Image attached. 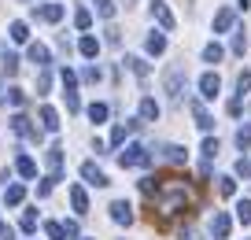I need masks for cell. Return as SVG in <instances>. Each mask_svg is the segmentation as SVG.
Segmentation results:
<instances>
[{
    "mask_svg": "<svg viewBox=\"0 0 251 240\" xmlns=\"http://www.w3.org/2000/svg\"><path fill=\"white\" fill-rule=\"evenodd\" d=\"M141 192L148 196L151 214H159V222H163V218H174V214L192 211V207H196V200H200L196 185H192L188 178H144L141 181Z\"/></svg>",
    "mask_w": 251,
    "mask_h": 240,
    "instance_id": "obj_1",
    "label": "cell"
},
{
    "mask_svg": "<svg viewBox=\"0 0 251 240\" xmlns=\"http://www.w3.org/2000/svg\"><path fill=\"white\" fill-rule=\"evenodd\" d=\"M118 163H122L126 170H133V166H148L151 155H148V148H144V144H129L122 155H118Z\"/></svg>",
    "mask_w": 251,
    "mask_h": 240,
    "instance_id": "obj_2",
    "label": "cell"
},
{
    "mask_svg": "<svg viewBox=\"0 0 251 240\" xmlns=\"http://www.w3.org/2000/svg\"><path fill=\"white\" fill-rule=\"evenodd\" d=\"M163 85H166V96H170V100H181V93H185V70L170 67L166 78H163Z\"/></svg>",
    "mask_w": 251,
    "mask_h": 240,
    "instance_id": "obj_3",
    "label": "cell"
},
{
    "mask_svg": "<svg viewBox=\"0 0 251 240\" xmlns=\"http://www.w3.org/2000/svg\"><path fill=\"white\" fill-rule=\"evenodd\" d=\"M81 178H85L89 185H96V188H103V185H107V174H103L100 166L93 163V159H85V163H81Z\"/></svg>",
    "mask_w": 251,
    "mask_h": 240,
    "instance_id": "obj_4",
    "label": "cell"
},
{
    "mask_svg": "<svg viewBox=\"0 0 251 240\" xmlns=\"http://www.w3.org/2000/svg\"><path fill=\"white\" fill-rule=\"evenodd\" d=\"M211 233H214V240H229V233H233V218L229 214H214V222H211Z\"/></svg>",
    "mask_w": 251,
    "mask_h": 240,
    "instance_id": "obj_5",
    "label": "cell"
},
{
    "mask_svg": "<svg viewBox=\"0 0 251 240\" xmlns=\"http://www.w3.org/2000/svg\"><path fill=\"white\" fill-rule=\"evenodd\" d=\"M151 15L159 19V26H163V30H174V23H177V19H174V11L166 8L163 0H151Z\"/></svg>",
    "mask_w": 251,
    "mask_h": 240,
    "instance_id": "obj_6",
    "label": "cell"
},
{
    "mask_svg": "<svg viewBox=\"0 0 251 240\" xmlns=\"http://www.w3.org/2000/svg\"><path fill=\"white\" fill-rule=\"evenodd\" d=\"M111 218H115L118 225H133V207H129L126 200H115L111 203Z\"/></svg>",
    "mask_w": 251,
    "mask_h": 240,
    "instance_id": "obj_7",
    "label": "cell"
},
{
    "mask_svg": "<svg viewBox=\"0 0 251 240\" xmlns=\"http://www.w3.org/2000/svg\"><path fill=\"white\" fill-rule=\"evenodd\" d=\"M11 130H15L19 137H26V140H37V137H41V133L30 126V118H26V115H15V118H11Z\"/></svg>",
    "mask_w": 251,
    "mask_h": 240,
    "instance_id": "obj_8",
    "label": "cell"
},
{
    "mask_svg": "<svg viewBox=\"0 0 251 240\" xmlns=\"http://www.w3.org/2000/svg\"><path fill=\"white\" fill-rule=\"evenodd\" d=\"M218 89H222L218 74H203V78H200V93H203L207 100H214V96H218Z\"/></svg>",
    "mask_w": 251,
    "mask_h": 240,
    "instance_id": "obj_9",
    "label": "cell"
},
{
    "mask_svg": "<svg viewBox=\"0 0 251 240\" xmlns=\"http://www.w3.org/2000/svg\"><path fill=\"white\" fill-rule=\"evenodd\" d=\"M33 15L45 19V23H59V19H63V4H41Z\"/></svg>",
    "mask_w": 251,
    "mask_h": 240,
    "instance_id": "obj_10",
    "label": "cell"
},
{
    "mask_svg": "<svg viewBox=\"0 0 251 240\" xmlns=\"http://www.w3.org/2000/svg\"><path fill=\"white\" fill-rule=\"evenodd\" d=\"M41 126H45L48 133H59V111L45 104V107H41Z\"/></svg>",
    "mask_w": 251,
    "mask_h": 240,
    "instance_id": "obj_11",
    "label": "cell"
},
{
    "mask_svg": "<svg viewBox=\"0 0 251 240\" xmlns=\"http://www.w3.org/2000/svg\"><path fill=\"white\" fill-rule=\"evenodd\" d=\"M233 23H236V15L229 8H222L218 15H214V33H229V30H233Z\"/></svg>",
    "mask_w": 251,
    "mask_h": 240,
    "instance_id": "obj_12",
    "label": "cell"
},
{
    "mask_svg": "<svg viewBox=\"0 0 251 240\" xmlns=\"http://www.w3.org/2000/svg\"><path fill=\"white\" fill-rule=\"evenodd\" d=\"M78 52L85 55V59H96V52H100V41H96V37H89V33H81V41H78Z\"/></svg>",
    "mask_w": 251,
    "mask_h": 240,
    "instance_id": "obj_13",
    "label": "cell"
},
{
    "mask_svg": "<svg viewBox=\"0 0 251 240\" xmlns=\"http://www.w3.org/2000/svg\"><path fill=\"white\" fill-rule=\"evenodd\" d=\"M192 118H196V126H200V130H211V126H214V118L207 115V107H203L200 100H192Z\"/></svg>",
    "mask_w": 251,
    "mask_h": 240,
    "instance_id": "obj_14",
    "label": "cell"
},
{
    "mask_svg": "<svg viewBox=\"0 0 251 240\" xmlns=\"http://www.w3.org/2000/svg\"><path fill=\"white\" fill-rule=\"evenodd\" d=\"M137 126H141V122H126V126H115V130H111V148H118L126 137H129V133L137 130Z\"/></svg>",
    "mask_w": 251,
    "mask_h": 240,
    "instance_id": "obj_15",
    "label": "cell"
},
{
    "mask_svg": "<svg viewBox=\"0 0 251 240\" xmlns=\"http://www.w3.org/2000/svg\"><path fill=\"white\" fill-rule=\"evenodd\" d=\"M71 203H74V211H78V214H85V211H89V196H85V188H81V185L71 188Z\"/></svg>",
    "mask_w": 251,
    "mask_h": 240,
    "instance_id": "obj_16",
    "label": "cell"
},
{
    "mask_svg": "<svg viewBox=\"0 0 251 240\" xmlns=\"http://www.w3.org/2000/svg\"><path fill=\"white\" fill-rule=\"evenodd\" d=\"M144 48H148L151 55H163V52H166V37H163V33H148V41H144Z\"/></svg>",
    "mask_w": 251,
    "mask_h": 240,
    "instance_id": "obj_17",
    "label": "cell"
},
{
    "mask_svg": "<svg viewBox=\"0 0 251 240\" xmlns=\"http://www.w3.org/2000/svg\"><path fill=\"white\" fill-rule=\"evenodd\" d=\"M141 118H144V122H155V118H159V104L151 100V96L141 100Z\"/></svg>",
    "mask_w": 251,
    "mask_h": 240,
    "instance_id": "obj_18",
    "label": "cell"
},
{
    "mask_svg": "<svg viewBox=\"0 0 251 240\" xmlns=\"http://www.w3.org/2000/svg\"><path fill=\"white\" fill-rule=\"evenodd\" d=\"M23 200H26V185H11L8 192H4V203H8V207H19Z\"/></svg>",
    "mask_w": 251,
    "mask_h": 240,
    "instance_id": "obj_19",
    "label": "cell"
},
{
    "mask_svg": "<svg viewBox=\"0 0 251 240\" xmlns=\"http://www.w3.org/2000/svg\"><path fill=\"white\" fill-rule=\"evenodd\" d=\"M15 170L23 174V178H33V174H37V163H33L30 155H19V159H15Z\"/></svg>",
    "mask_w": 251,
    "mask_h": 240,
    "instance_id": "obj_20",
    "label": "cell"
},
{
    "mask_svg": "<svg viewBox=\"0 0 251 240\" xmlns=\"http://www.w3.org/2000/svg\"><path fill=\"white\" fill-rule=\"evenodd\" d=\"M126 67L133 70V74H137V78H148V63H144V59H141V55H126Z\"/></svg>",
    "mask_w": 251,
    "mask_h": 240,
    "instance_id": "obj_21",
    "label": "cell"
},
{
    "mask_svg": "<svg viewBox=\"0 0 251 240\" xmlns=\"http://www.w3.org/2000/svg\"><path fill=\"white\" fill-rule=\"evenodd\" d=\"M107 115H111V107H107V104H93V107H89V118H93L96 126H100V122H107Z\"/></svg>",
    "mask_w": 251,
    "mask_h": 240,
    "instance_id": "obj_22",
    "label": "cell"
},
{
    "mask_svg": "<svg viewBox=\"0 0 251 240\" xmlns=\"http://www.w3.org/2000/svg\"><path fill=\"white\" fill-rule=\"evenodd\" d=\"M163 155H166V163H174V166H181V163H185V148H177V144H170Z\"/></svg>",
    "mask_w": 251,
    "mask_h": 240,
    "instance_id": "obj_23",
    "label": "cell"
},
{
    "mask_svg": "<svg viewBox=\"0 0 251 240\" xmlns=\"http://www.w3.org/2000/svg\"><path fill=\"white\" fill-rule=\"evenodd\" d=\"M11 41H19V45L30 41V26H26V23H11Z\"/></svg>",
    "mask_w": 251,
    "mask_h": 240,
    "instance_id": "obj_24",
    "label": "cell"
},
{
    "mask_svg": "<svg viewBox=\"0 0 251 240\" xmlns=\"http://www.w3.org/2000/svg\"><path fill=\"white\" fill-rule=\"evenodd\" d=\"M74 26H78V30H81V33H85V30H89V26H93V15H89V11H85V8H78V11H74Z\"/></svg>",
    "mask_w": 251,
    "mask_h": 240,
    "instance_id": "obj_25",
    "label": "cell"
},
{
    "mask_svg": "<svg viewBox=\"0 0 251 240\" xmlns=\"http://www.w3.org/2000/svg\"><path fill=\"white\" fill-rule=\"evenodd\" d=\"M63 85H67V96H74V93H78V74H74L71 67L63 70Z\"/></svg>",
    "mask_w": 251,
    "mask_h": 240,
    "instance_id": "obj_26",
    "label": "cell"
},
{
    "mask_svg": "<svg viewBox=\"0 0 251 240\" xmlns=\"http://www.w3.org/2000/svg\"><path fill=\"white\" fill-rule=\"evenodd\" d=\"M59 181H63V178H55V174H48V178H45V181H41V185H37V196H52V188L59 185Z\"/></svg>",
    "mask_w": 251,
    "mask_h": 240,
    "instance_id": "obj_27",
    "label": "cell"
},
{
    "mask_svg": "<svg viewBox=\"0 0 251 240\" xmlns=\"http://www.w3.org/2000/svg\"><path fill=\"white\" fill-rule=\"evenodd\" d=\"M248 52V37H244V30H233V55H244Z\"/></svg>",
    "mask_w": 251,
    "mask_h": 240,
    "instance_id": "obj_28",
    "label": "cell"
},
{
    "mask_svg": "<svg viewBox=\"0 0 251 240\" xmlns=\"http://www.w3.org/2000/svg\"><path fill=\"white\" fill-rule=\"evenodd\" d=\"M30 59L45 67V63H48V48H45V45H30Z\"/></svg>",
    "mask_w": 251,
    "mask_h": 240,
    "instance_id": "obj_29",
    "label": "cell"
},
{
    "mask_svg": "<svg viewBox=\"0 0 251 240\" xmlns=\"http://www.w3.org/2000/svg\"><path fill=\"white\" fill-rule=\"evenodd\" d=\"M45 233H48V240H63L67 237V229H63L59 222H45Z\"/></svg>",
    "mask_w": 251,
    "mask_h": 240,
    "instance_id": "obj_30",
    "label": "cell"
},
{
    "mask_svg": "<svg viewBox=\"0 0 251 240\" xmlns=\"http://www.w3.org/2000/svg\"><path fill=\"white\" fill-rule=\"evenodd\" d=\"M236 218H240L244 225H251V200H240V203H236Z\"/></svg>",
    "mask_w": 251,
    "mask_h": 240,
    "instance_id": "obj_31",
    "label": "cell"
},
{
    "mask_svg": "<svg viewBox=\"0 0 251 240\" xmlns=\"http://www.w3.org/2000/svg\"><path fill=\"white\" fill-rule=\"evenodd\" d=\"M96 15L111 19V15H115V0H96Z\"/></svg>",
    "mask_w": 251,
    "mask_h": 240,
    "instance_id": "obj_32",
    "label": "cell"
},
{
    "mask_svg": "<svg viewBox=\"0 0 251 240\" xmlns=\"http://www.w3.org/2000/svg\"><path fill=\"white\" fill-rule=\"evenodd\" d=\"M222 55H226V52H222V45H207L203 48V59L207 63H222Z\"/></svg>",
    "mask_w": 251,
    "mask_h": 240,
    "instance_id": "obj_33",
    "label": "cell"
},
{
    "mask_svg": "<svg viewBox=\"0 0 251 240\" xmlns=\"http://www.w3.org/2000/svg\"><path fill=\"white\" fill-rule=\"evenodd\" d=\"M200 152H203V159H207V163H211L214 155H218V140H214V137H207V140H203V148H200Z\"/></svg>",
    "mask_w": 251,
    "mask_h": 240,
    "instance_id": "obj_34",
    "label": "cell"
},
{
    "mask_svg": "<svg viewBox=\"0 0 251 240\" xmlns=\"http://www.w3.org/2000/svg\"><path fill=\"white\" fill-rule=\"evenodd\" d=\"M19 225H23V233H33V229H37V211H26Z\"/></svg>",
    "mask_w": 251,
    "mask_h": 240,
    "instance_id": "obj_35",
    "label": "cell"
},
{
    "mask_svg": "<svg viewBox=\"0 0 251 240\" xmlns=\"http://www.w3.org/2000/svg\"><path fill=\"white\" fill-rule=\"evenodd\" d=\"M236 148H240V152H248V148H251V126H244V130L236 133Z\"/></svg>",
    "mask_w": 251,
    "mask_h": 240,
    "instance_id": "obj_36",
    "label": "cell"
},
{
    "mask_svg": "<svg viewBox=\"0 0 251 240\" xmlns=\"http://www.w3.org/2000/svg\"><path fill=\"white\" fill-rule=\"evenodd\" d=\"M218 192H222V196H233V192H236V181L229 178V174H226V178H218Z\"/></svg>",
    "mask_w": 251,
    "mask_h": 240,
    "instance_id": "obj_37",
    "label": "cell"
},
{
    "mask_svg": "<svg viewBox=\"0 0 251 240\" xmlns=\"http://www.w3.org/2000/svg\"><path fill=\"white\" fill-rule=\"evenodd\" d=\"M8 104H15V107H23V104H26V93H23V89H8Z\"/></svg>",
    "mask_w": 251,
    "mask_h": 240,
    "instance_id": "obj_38",
    "label": "cell"
},
{
    "mask_svg": "<svg viewBox=\"0 0 251 240\" xmlns=\"http://www.w3.org/2000/svg\"><path fill=\"white\" fill-rule=\"evenodd\" d=\"M248 89H251V74H248V70H240V78H236V93H248Z\"/></svg>",
    "mask_w": 251,
    "mask_h": 240,
    "instance_id": "obj_39",
    "label": "cell"
},
{
    "mask_svg": "<svg viewBox=\"0 0 251 240\" xmlns=\"http://www.w3.org/2000/svg\"><path fill=\"white\" fill-rule=\"evenodd\" d=\"M52 89V74L48 70H41V78H37V93H48Z\"/></svg>",
    "mask_w": 251,
    "mask_h": 240,
    "instance_id": "obj_40",
    "label": "cell"
},
{
    "mask_svg": "<svg viewBox=\"0 0 251 240\" xmlns=\"http://www.w3.org/2000/svg\"><path fill=\"white\" fill-rule=\"evenodd\" d=\"M15 70H19V59H15V55H4V74H15Z\"/></svg>",
    "mask_w": 251,
    "mask_h": 240,
    "instance_id": "obj_41",
    "label": "cell"
},
{
    "mask_svg": "<svg viewBox=\"0 0 251 240\" xmlns=\"http://www.w3.org/2000/svg\"><path fill=\"white\" fill-rule=\"evenodd\" d=\"M81 78L93 85V81H100V70H96V67H85V70H81Z\"/></svg>",
    "mask_w": 251,
    "mask_h": 240,
    "instance_id": "obj_42",
    "label": "cell"
},
{
    "mask_svg": "<svg viewBox=\"0 0 251 240\" xmlns=\"http://www.w3.org/2000/svg\"><path fill=\"white\" fill-rule=\"evenodd\" d=\"M236 174H244V178H251V163H248V159H240V163H236Z\"/></svg>",
    "mask_w": 251,
    "mask_h": 240,
    "instance_id": "obj_43",
    "label": "cell"
},
{
    "mask_svg": "<svg viewBox=\"0 0 251 240\" xmlns=\"http://www.w3.org/2000/svg\"><path fill=\"white\" fill-rule=\"evenodd\" d=\"M118 41H122V33H118L115 26H111V30H107V45H118Z\"/></svg>",
    "mask_w": 251,
    "mask_h": 240,
    "instance_id": "obj_44",
    "label": "cell"
},
{
    "mask_svg": "<svg viewBox=\"0 0 251 240\" xmlns=\"http://www.w3.org/2000/svg\"><path fill=\"white\" fill-rule=\"evenodd\" d=\"M26 4H30V0H26Z\"/></svg>",
    "mask_w": 251,
    "mask_h": 240,
    "instance_id": "obj_45",
    "label": "cell"
},
{
    "mask_svg": "<svg viewBox=\"0 0 251 240\" xmlns=\"http://www.w3.org/2000/svg\"><path fill=\"white\" fill-rule=\"evenodd\" d=\"M0 229H4V225H0Z\"/></svg>",
    "mask_w": 251,
    "mask_h": 240,
    "instance_id": "obj_46",
    "label": "cell"
}]
</instances>
